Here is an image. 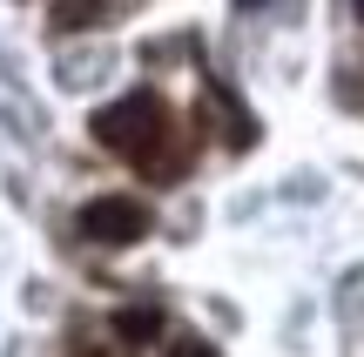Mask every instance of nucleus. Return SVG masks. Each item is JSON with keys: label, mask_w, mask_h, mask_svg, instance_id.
<instances>
[{"label": "nucleus", "mask_w": 364, "mask_h": 357, "mask_svg": "<svg viewBox=\"0 0 364 357\" xmlns=\"http://www.w3.org/2000/svg\"><path fill=\"white\" fill-rule=\"evenodd\" d=\"M88 128H95V142L108 155L135 162L149 182H182V169H189V155L176 148V115H169V101L156 88H135L122 101H108Z\"/></svg>", "instance_id": "f257e3e1"}, {"label": "nucleus", "mask_w": 364, "mask_h": 357, "mask_svg": "<svg viewBox=\"0 0 364 357\" xmlns=\"http://www.w3.org/2000/svg\"><path fill=\"white\" fill-rule=\"evenodd\" d=\"M75 229L88 243H102V250H129V243H142L149 229H156V216H149L142 196H88L75 216Z\"/></svg>", "instance_id": "f03ea898"}, {"label": "nucleus", "mask_w": 364, "mask_h": 357, "mask_svg": "<svg viewBox=\"0 0 364 357\" xmlns=\"http://www.w3.org/2000/svg\"><path fill=\"white\" fill-rule=\"evenodd\" d=\"M108 331H115L122 351H142V344H156V337H162V310L156 304H129V310H115Z\"/></svg>", "instance_id": "7ed1b4c3"}, {"label": "nucleus", "mask_w": 364, "mask_h": 357, "mask_svg": "<svg viewBox=\"0 0 364 357\" xmlns=\"http://www.w3.org/2000/svg\"><path fill=\"white\" fill-rule=\"evenodd\" d=\"M102 7L108 0H54V27H61V34H81V27L102 21Z\"/></svg>", "instance_id": "20e7f679"}, {"label": "nucleus", "mask_w": 364, "mask_h": 357, "mask_svg": "<svg viewBox=\"0 0 364 357\" xmlns=\"http://www.w3.org/2000/svg\"><path fill=\"white\" fill-rule=\"evenodd\" d=\"M162 357H216V344H203V337H176V344H162Z\"/></svg>", "instance_id": "39448f33"}, {"label": "nucleus", "mask_w": 364, "mask_h": 357, "mask_svg": "<svg viewBox=\"0 0 364 357\" xmlns=\"http://www.w3.org/2000/svg\"><path fill=\"white\" fill-rule=\"evenodd\" d=\"M68 357H129V351H122V344H95V337H75Z\"/></svg>", "instance_id": "423d86ee"}, {"label": "nucleus", "mask_w": 364, "mask_h": 357, "mask_svg": "<svg viewBox=\"0 0 364 357\" xmlns=\"http://www.w3.org/2000/svg\"><path fill=\"white\" fill-rule=\"evenodd\" d=\"M351 13H358V21H364V0H351Z\"/></svg>", "instance_id": "0eeeda50"}, {"label": "nucleus", "mask_w": 364, "mask_h": 357, "mask_svg": "<svg viewBox=\"0 0 364 357\" xmlns=\"http://www.w3.org/2000/svg\"><path fill=\"white\" fill-rule=\"evenodd\" d=\"M236 7H250V0H236Z\"/></svg>", "instance_id": "6e6552de"}]
</instances>
